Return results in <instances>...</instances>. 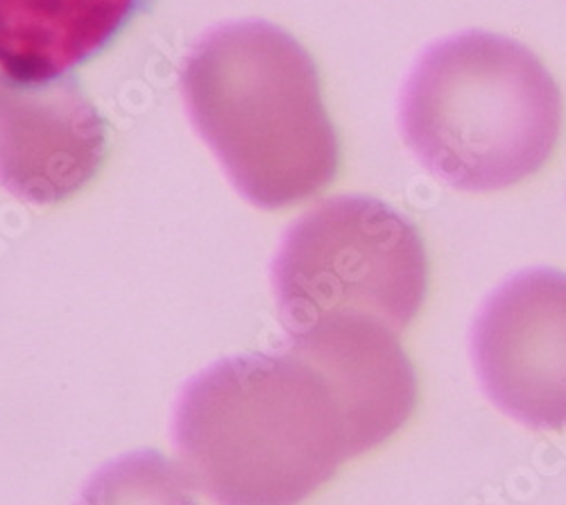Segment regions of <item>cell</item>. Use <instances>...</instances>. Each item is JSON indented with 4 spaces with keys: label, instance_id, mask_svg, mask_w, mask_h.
I'll use <instances>...</instances> for the list:
<instances>
[{
    "label": "cell",
    "instance_id": "52a82bcc",
    "mask_svg": "<svg viewBox=\"0 0 566 505\" xmlns=\"http://www.w3.org/2000/svg\"><path fill=\"white\" fill-rule=\"evenodd\" d=\"M146 0H0V73L41 86L101 55Z\"/></svg>",
    "mask_w": 566,
    "mask_h": 505
},
{
    "label": "cell",
    "instance_id": "6da1fadb",
    "mask_svg": "<svg viewBox=\"0 0 566 505\" xmlns=\"http://www.w3.org/2000/svg\"><path fill=\"white\" fill-rule=\"evenodd\" d=\"M399 336L332 319L279 354L231 356L188 383L172 438L193 487L218 505H300L417 408Z\"/></svg>",
    "mask_w": 566,
    "mask_h": 505
},
{
    "label": "cell",
    "instance_id": "3957f363",
    "mask_svg": "<svg viewBox=\"0 0 566 505\" xmlns=\"http://www.w3.org/2000/svg\"><path fill=\"white\" fill-rule=\"evenodd\" d=\"M401 131L417 161L447 187L492 193L553 157L562 91L516 39L471 30L436 43L410 73Z\"/></svg>",
    "mask_w": 566,
    "mask_h": 505
},
{
    "label": "cell",
    "instance_id": "277c9868",
    "mask_svg": "<svg viewBox=\"0 0 566 505\" xmlns=\"http://www.w3.org/2000/svg\"><path fill=\"white\" fill-rule=\"evenodd\" d=\"M427 291L419 229L367 196L334 198L306 213L274 261L276 304L291 336L328 319H367L399 336Z\"/></svg>",
    "mask_w": 566,
    "mask_h": 505
},
{
    "label": "cell",
    "instance_id": "7a4b0ae2",
    "mask_svg": "<svg viewBox=\"0 0 566 505\" xmlns=\"http://www.w3.org/2000/svg\"><path fill=\"white\" fill-rule=\"evenodd\" d=\"M184 94L202 139L252 204L291 207L336 179L338 134L315 64L289 32L220 28L188 57Z\"/></svg>",
    "mask_w": 566,
    "mask_h": 505
},
{
    "label": "cell",
    "instance_id": "ba28073f",
    "mask_svg": "<svg viewBox=\"0 0 566 505\" xmlns=\"http://www.w3.org/2000/svg\"><path fill=\"white\" fill-rule=\"evenodd\" d=\"M77 505H198L193 483L159 451H134L84 485Z\"/></svg>",
    "mask_w": 566,
    "mask_h": 505
},
{
    "label": "cell",
    "instance_id": "5b68a950",
    "mask_svg": "<svg viewBox=\"0 0 566 505\" xmlns=\"http://www.w3.org/2000/svg\"><path fill=\"white\" fill-rule=\"evenodd\" d=\"M471 356L488 399L533 429H566V272L514 274L483 304Z\"/></svg>",
    "mask_w": 566,
    "mask_h": 505
},
{
    "label": "cell",
    "instance_id": "8992f818",
    "mask_svg": "<svg viewBox=\"0 0 566 505\" xmlns=\"http://www.w3.org/2000/svg\"><path fill=\"white\" fill-rule=\"evenodd\" d=\"M105 127L73 82L19 84L0 73V183L32 204H57L98 175Z\"/></svg>",
    "mask_w": 566,
    "mask_h": 505
}]
</instances>
